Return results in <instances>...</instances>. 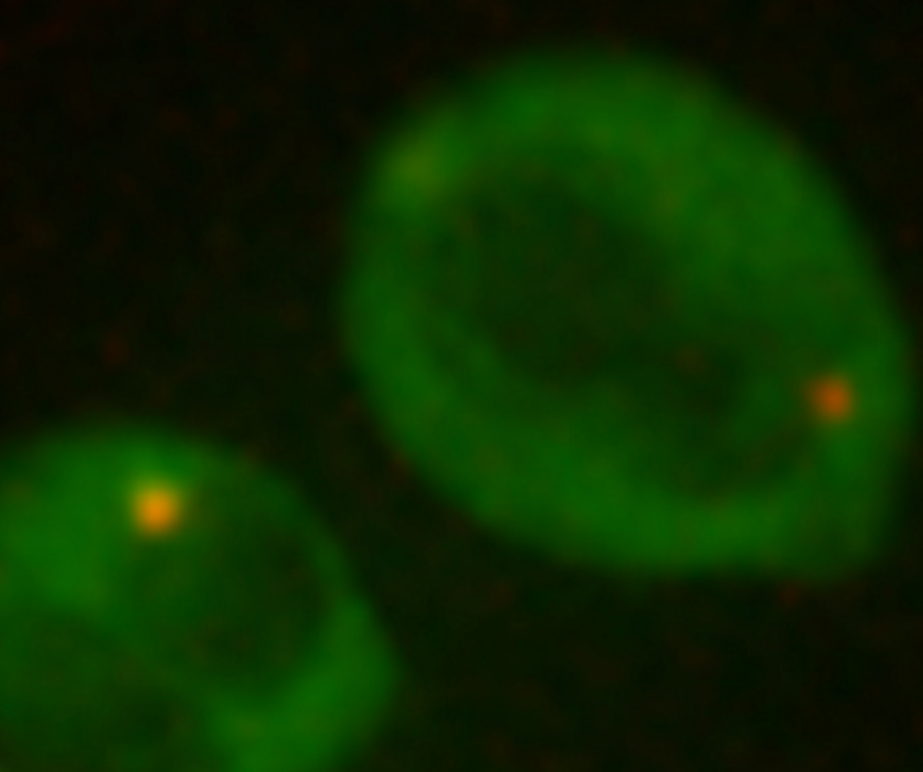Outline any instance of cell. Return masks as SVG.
I'll list each match as a JSON object with an SVG mask.
<instances>
[{
    "instance_id": "1",
    "label": "cell",
    "mask_w": 923,
    "mask_h": 772,
    "mask_svg": "<svg viewBox=\"0 0 923 772\" xmlns=\"http://www.w3.org/2000/svg\"><path fill=\"white\" fill-rule=\"evenodd\" d=\"M856 386L840 373H824L807 386V405L816 419L826 424L851 422L859 405H856Z\"/></svg>"
}]
</instances>
